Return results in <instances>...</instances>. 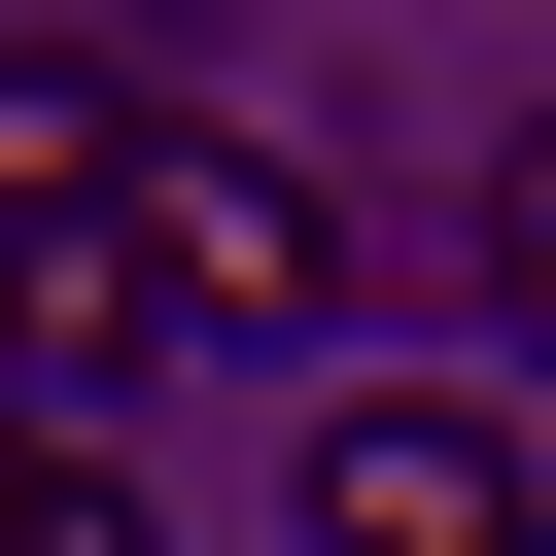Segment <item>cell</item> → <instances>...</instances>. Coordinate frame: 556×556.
I'll return each instance as SVG.
<instances>
[{
	"instance_id": "cell-3",
	"label": "cell",
	"mask_w": 556,
	"mask_h": 556,
	"mask_svg": "<svg viewBox=\"0 0 556 556\" xmlns=\"http://www.w3.org/2000/svg\"><path fill=\"white\" fill-rule=\"evenodd\" d=\"M139 348H174V313H139V243H104V208H70V243H0V417H104Z\"/></svg>"
},
{
	"instance_id": "cell-1",
	"label": "cell",
	"mask_w": 556,
	"mask_h": 556,
	"mask_svg": "<svg viewBox=\"0 0 556 556\" xmlns=\"http://www.w3.org/2000/svg\"><path fill=\"white\" fill-rule=\"evenodd\" d=\"M313 556H556V486H521L486 382H348L313 417Z\"/></svg>"
},
{
	"instance_id": "cell-5",
	"label": "cell",
	"mask_w": 556,
	"mask_h": 556,
	"mask_svg": "<svg viewBox=\"0 0 556 556\" xmlns=\"http://www.w3.org/2000/svg\"><path fill=\"white\" fill-rule=\"evenodd\" d=\"M486 243H521V313H556V104H521V139H486Z\"/></svg>"
},
{
	"instance_id": "cell-6",
	"label": "cell",
	"mask_w": 556,
	"mask_h": 556,
	"mask_svg": "<svg viewBox=\"0 0 556 556\" xmlns=\"http://www.w3.org/2000/svg\"><path fill=\"white\" fill-rule=\"evenodd\" d=\"M35 452H70V417H0V486H35Z\"/></svg>"
},
{
	"instance_id": "cell-2",
	"label": "cell",
	"mask_w": 556,
	"mask_h": 556,
	"mask_svg": "<svg viewBox=\"0 0 556 556\" xmlns=\"http://www.w3.org/2000/svg\"><path fill=\"white\" fill-rule=\"evenodd\" d=\"M104 243H139V313H243V348L348 278V208H313L278 139H139V208H104Z\"/></svg>"
},
{
	"instance_id": "cell-4",
	"label": "cell",
	"mask_w": 556,
	"mask_h": 556,
	"mask_svg": "<svg viewBox=\"0 0 556 556\" xmlns=\"http://www.w3.org/2000/svg\"><path fill=\"white\" fill-rule=\"evenodd\" d=\"M0 556H174V521H139L104 452H35V486H0Z\"/></svg>"
}]
</instances>
